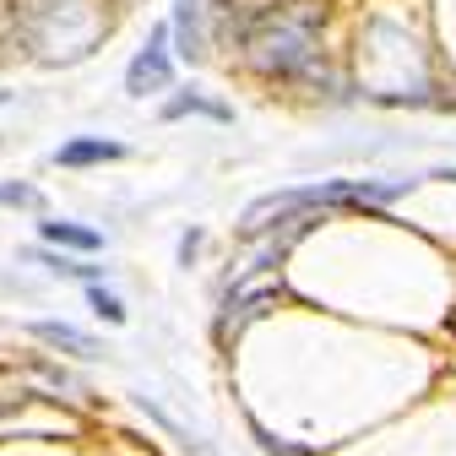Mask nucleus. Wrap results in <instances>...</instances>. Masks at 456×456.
I'll return each instance as SVG.
<instances>
[{"instance_id": "1", "label": "nucleus", "mask_w": 456, "mask_h": 456, "mask_svg": "<svg viewBox=\"0 0 456 456\" xmlns=\"http://www.w3.org/2000/svg\"><path fill=\"white\" fill-rule=\"evenodd\" d=\"M321 28H326V12L315 0H294V6H282L266 22H256L240 38L250 77H261V82H321V71H326Z\"/></svg>"}, {"instance_id": "11", "label": "nucleus", "mask_w": 456, "mask_h": 456, "mask_svg": "<svg viewBox=\"0 0 456 456\" xmlns=\"http://www.w3.org/2000/svg\"><path fill=\"white\" fill-rule=\"evenodd\" d=\"M38 261H44L49 272H66V277H87V282H93V272H98V266H87V261H71V256H38Z\"/></svg>"}, {"instance_id": "8", "label": "nucleus", "mask_w": 456, "mask_h": 456, "mask_svg": "<svg viewBox=\"0 0 456 456\" xmlns=\"http://www.w3.org/2000/svg\"><path fill=\"white\" fill-rule=\"evenodd\" d=\"M185 114H212V120H234L223 103H207V98H196V93H180V98H168L163 103V120H185Z\"/></svg>"}, {"instance_id": "6", "label": "nucleus", "mask_w": 456, "mask_h": 456, "mask_svg": "<svg viewBox=\"0 0 456 456\" xmlns=\"http://www.w3.org/2000/svg\"><path fill=\"white\" fill-rule=\"evenodd\" d=\"M120 158H126V147L103 142V136H82V142H66L61 152H54L61 168H93V163H120Z\"/></svg>"}, {"instance_id": "4", "label": "nucleus", "mask_w": 456, "mask_h": 456, "mask_svg": "<svg viewBox=\"0 0 456 456\" xmlns=\"http://www.w3.org/2000/svg\"><path fill=\"white\" fill-rule=\"evenodd\" d=\"M163 28L175 38V54H185V61L207 54V6L201 0H175V22H163Z\"/></svg>"}, {"instance_id": "3", "label": "nucleus", "mask_w": 456, "mask_h": 456, "mask_svg": "<svg viewBox=\"0 0 456 456\" xmlns=\"http://www.w3.org/2000/svg\"><path fill=\"white\" fill-rule=\"evenodd\" d=\"M277 294H282V277H266V282H240V289L228 294L223 315H217V337L228 342L240 326H250L256 315H266V310L277 305Z\"/></svg>"}, {"instance_id": "12", "label": "nucleus", "mask_w": 456, "mask_h": 456, "mask_svg": "<svg viewBox=\"0 0 456 456\" xmlns=\"http://www.w3.org/2000/svg\"><path fill=\"white\" fill-rule=\"evenodd\" d=\"M256 440H261V451H266V456H299L289 440H277V435H272V429H261V424H256Z\"/></svg>"}, {"instance_id": "2", "label": "nucleus", "mask_w": 456, "mask_h": 456, "mask_svg": "<svg viewBox=\"0 0 456 456\" xmlns=\"http://www.w3.org/2000/svg\"><path fill=\"white\" fill-rule=\"evenodd\" d=\"M175 82V61H168V28H152L147 49H136V61L126 66V93L131 98H147V93H163Z\"/></svg>"}, {"instance_id": "10", "label": "nucleus", "mask_w": 456, "mask_h": 456, "mask_svg": "<svg viewBox=\"0 0 456 456\" xmlns=\"http://www.w3.org/2000/svg\"><path fill=\"white\" fill-rule=\"evenodd\" d=\"M0 207H44V196L33 191V185H0Z\"/></svg>"}, {"instance_id": "9", "label": "nucleus", "mask_w": 456, "mask_h": 456, "mask_svg": "<svg viewBox=\"0 0 456 456\" xmlns=\"http://www.w3.org/2000/svg\"><path fill=\"white\" fill-rule=\"evenodd\" d=\"M87 299H93V310H98V315H103L109 326H126V305L114 299V294H103L98 282H93V289H87Z\"/></svg>"}, {"instance_id": "7", "label": "nucleus", "mask_w": 456, "mask_h": 456, "mask_svg": "<svg viewBox=\"0 0 456 456\" xmlns=\"http://www.w3.org/2000/svg\"><path fill=\"white\" fill-rule=\"evenodd\" d=\"M44 240L54 250H82V256L103 250V234H98V228H82V223H44Z\"/></svg>"}, {"instance_id": "5", "label": "nucleus", "mask_w": 456, "mask_h": 456, "mask_svg": "<svg viewBox=\"0 0 456 456\" xmlns=\"http://www.w3.org/2000/svg\"><path fill=\"white\" fill-rule=\"evenodd\" d=\"M44 348H61V354H71V359H103V342L98 337H87V331H77V326H61V321H33L28 326Z\"/></svg>"}]
</instances>
